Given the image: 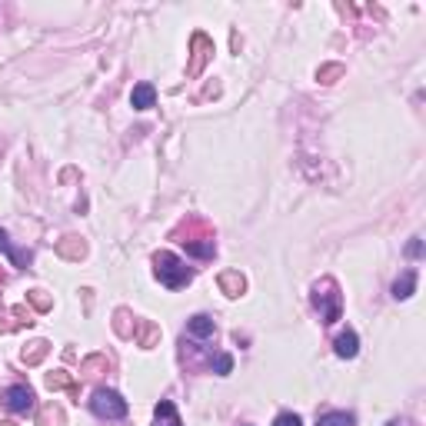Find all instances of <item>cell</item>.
Wrapping results in <instances>:
<instances>
[{
	"label": "cell",
	"instance_id": "1",
	"mask_svg": "<svg viewBox=\"0 0 426 426\" xmlns=\"http://www.w3.org/2000/svg\"><path fill=\"white\" fill-rule=\"evenodd\" d=\"M174 240H180L190 257H197V260H213V253H217V233L203 217H187L174 230Z\"/></svg>",
	"mask_w": 426,
	"mask_h": 426
},
{
	"label": "cell",
	"instance_id": "2",
	"mask_svg": "<svg viewBox=\"0 0 426 426\" xmlns=\"http://www.w3.org/2000/svg\"><path fill=\"white\" fill-rule=\"evenodd\" d=\"M310 300H314L316 314H320V323H337L340 314H343V293H340V283L337 280H330L323 276L320 283H314V293H310Z\"/></svg>",
	"mask_w": 426,
	"mask_h": 426
},
{
	"label": "cell",
	"instance_id": "3",
	"mask_svg": "<svg viewBox=\"0 0 426 426\" xmlns=\"http://www.w3.org/2000/svg\"><path fill=\"white\" fill-rule=\"evenodd\" d=\"M153 273H157V280H160L167 290H180V287H187L190 280H193V270H190V266L170 250L153 253Z\"/></svg>",
	"mask_w": 426,
	"mask_h": 426
},
{
	"label": "cell",
	"instance_id": "4",
	"mask_svg": "<svg viewBox=\"0 0 426 426\" xmlns=\"http://www.w3.org/2000/svg\"><path fill=\"white\" fill-rule=\"evenodd\" d=\"M90 410L93 416H101V420H124L127 416V400L117 393V389H93V396H90Z\"/></svg>",
	"mask_w": 426,
	"mask_h": 426
},
{
	"label": "cell",
	"instance_id": "5",
	"mask_svg": "<svg viewBox=\"0 0 426 426\" xmlns=\"http://www.w3.org/2000/svg\"><path fill=\"white\" fill-rule=\"evenodd\" d=\"M0 403H4L11 413L27 416V413H34V406H37V396H34V389L27 387V383H13V387H7L4 393H0Z\"/></svg>",
	"mask_w": 426,
	"mask_h": 426
},
{
	"label": "cell",
	"instance_id": "6",
	"mask_svg": "<svg viewBox=\"0 0 426 426\" xmlns=\"http://www.w3.org/2000/svg\"><path fill=\"white\" fill-rule=\"evenodd\" d=\"M190 53H193V57H190V63H187V74L200 77L207 60H210V53H213V40L207 37V34H193V37H190Z\"/></svg>",
	"mask_w": 426,
	"mask_h": 426
},
{
	"label": "cell",
	"instance_id": "7",
	"mask_svg": "<svg viewBox=\"0 0 426 426\" xmlns=\"http://www.w3.org/2000/svg\"><path fill=\"white\" fill-rule=\"evenodd\" d=\"M134 340H137V347L150 350V347H157V340H160V326L153 323V320H137L134 316Z\"/></svg>",
	"mask_w": 426,
	"mask_h": 426
},
{
	"label": "cell",
	"instance_id": "8",
	"mask_svg": "<svg viewBox=\"0 0 426 426\" xmlns=\"http://www.w3.org/2000/svg\"><path fill=\"white\" fill-rule=\"evenodd\" d=\"M47 389H67V393L77 400V396H80V380H77L74 373H67V370H53V373H47Z\"/></svg>",
	"mask_w": 426,
	"mask_h": 426
},
{
	"label": "cell",
	"instance_id": "9",
	"mask_svg": "<svg viewBox=\"0 0 426 426\" xmlns=\"http://www.w3.org/2000/svg\"><path fill=\"white\" fill-rule=\"evenodd\" d=\"M187 337L193 340H213L217 337V323H213V316L207 314H197L187 320Z\"/></svg>",
	"mask_w": 426,
	"mask_h": 426
},
{
	"label": "cell",
	"instance_id": "10",
	"mask_svg": "<svg viewBox=\"0 0 426 426\" xmlns=\"http://www.w3.org/2000/svg\"><path fill=\"white\" fill-rule=\"evenodd\" d=\"M333 353H337L340 360H353V356L360 353V337H356L353 330H343V333L333 340Z\"/></svg>",
	"mask_w": 426,
	"mask_h": 426
},
{
	"label": "cell",
	"instance_id": "11",
	"mask_svg": "<svg viewBox=\"0 0 426 426\" xmlns=\"http://www.w3.org/2000/svg\"><path fill=\"white\" fill-rule=\"evenodd\" d=\"M0 250L7 253V257L13 260V266H20V270H27L30 260H34V253H30V250H17V247H13L11 237H7V230H0Z\"/></svg>",
	"mask_w": 426,
	"mask_h": 426
},
{
	"label": "cell",
	"instance_id": "12",
	"mask_svg": "<svg viewBox=\"0 0 426 426\" xmlns=\"http://www.w3.org/2000/svg\"><path fill=\"white\" fill-rule=\"evenodd\" d=\"M220 290H224L226 297H243V290H247V280H243V273L240 270H226V273H220Z\"/></svg>",
	"mask_w": 426,
	"mask_h": 426
},
{
	"label": "cell",
	"instance_id": "13",
	"mask_svg": "<svg viewBox=\"0 0 426 426\" xmlns=\"http://www.w3.org/2000/svg\"><path fill=\"white\" fill-rule=\"evenodd\" d=\"M153 426H183L180 423V413H176L174 400H160L157 410H153Z\"/></svg>",
	"mask_w": 426,
	"mask_h": 426
},
{
	"label": "cell",
	"instance_id": "14",
	"mask_svg": "<svg viewBox=\"0 0 426 426\" xmlns=\"http://www.w3.org/2000/svg\"><path fill=\"white\" fill-rule=\"evenodd\" d=\"M130 103H134V110H150L153 103H157V90H153V84H137L134 93H130Z\"/></svg>",
	"mask_w": 426,
	"mask_h": 426
},
{
	"label": "cell",
	"instance_id": "15",
	"mask_svg": "<svg viewBox=\"0 0 426 426\" xmlns=\"http://www.w3.org/2000/svg\"><path fill=\"white\" fill-rule=\"evenodd\" d=\"M57 253H60L63 260H80V257L87 253V243L80 237H63L60 243H57Z\"/></svg>",
	"mask_w": 426,
	"mask_h": 426
},
{
	"label": "cell",
	"instance_id": "16",
	"mask_svg": "<svg viewBox=\"0 0 426 426\" xmlns=\"http://www.w3.org/2000/svg\"><path fill=\"white\" fill-rule=\"evenodd\" d=\"M47 353H51V343H47V340H34V343H27V347H24L20 360H24L27 366H37Z\"/></svg>",
	"mask_w": 426,
	"mask_h": 426
},
{
	"label": "cell",
	"instance_id": "17",
	"mask_svg": "<svg viewBox=\"0 0 426 426\" xmlns=\"http://www.w3.org/2000/svg\"><path fill=\"white\" fill-rule=\"evenodd\" d=\"M416 290V270H406L403 276H396V283H393V297L396 300H410Z\"/></svg>",
	"mask_w": 426,
	"mask_h": 426
},
{
	"label": "cell",
	"instance_id": "18",
	"mask_svg": "<svg viewBox=\"0 0 426 426\" xmlns=\"http://www.w3.org/2000/svg\"><path fill=\"white\" fill-rule=\"evenodd\" d=\"M110 370V360L103 356V353H93V356H87L84 363H80V373L84 376H101V373H107Z\"/></svg>",
	"mask_w": 426,
	"mask_h": 426
},
{
	"label": "cell",
	"instance_id": "19",
	"mask_svg": "<svg viewBox=\"0 0 426 426\" xmlns=\"http://www.w3.org/2000/svg\"><path fill=\"white\" fill-rule=\"evenodd\" d=\"M37 426H63V410L57 403H47L37 410Z\"/></svg>",
	"mask_w": 426,
	"mask_h": 426
},
{
	"label": "cell",
	"instance_id": "20",
	"mask_svg": "<svg viewBox=\"0 0 426 426\" xmlns=\"http://www.w3.org/2000/svg\"><path fill=\"white\" fill-rule=\"evenodd\" d=\"M316 426H356V416L347 413V410H333V413H323L316 420Z\"/></svg>",
	"mask_w": 426,
	"mask_h": 426
},
{
	"label": "cell",
	"instance_id": "21",
	"mask_svg": "<svg viewBox=\"0 0 426 426\" xmlns=\"http://www.w3.org/2000/svg\"><path fill=\"white\" fill-rule=\"evenodd\" d=\"M27 300H30V306H34L37 314H51V310H53V297L47 293V290H30V293H27Z\"/></svg>",
	"mask_w": 426,
	"mask_h": 426
},
{
	"label": "cell",
	"instance_id": "22",
	"mask_svg": "<svg viewBox=\"0 0 426 426\" xmlns=\"http://www.w3.org/2000/svg\"><path fill=\"white\" fill-rule=\"evenodd\" d=\"M11 316H13V323H17V326H30V323H34V310H27L24 303H20V306H13Z\"/></svg>",
	"mask_w": 426,
	"mask_h": 426
},
{
	"label": "cell",
	"instance_id": "23",
	"mask_svg": "<svg viewBox=\"0 0 426 426\" xmlns=\"http://www.w3.org/2000/svg\"><path fill=\"white\" fill-rule=\"evenodd\" d=\"M210 366H217V373L220 376H226L230 370H233V356H226V353H220L217 360H210Z\"/></svg>",
	"mask_w": 426,
	"mask_h": 426
},
{
	"label": "cell",
	"instance_id": "24",
	"mask_svg": "<svg viewBox=\"0 0 426 426\" xmlns=\"http://www.w3.org/2000/svg\"><path fill=\"white\" fill-rule=\"evenodd\" d=\"M273 426H303V420L297 413H280L273 420Z\"/></svg>",
	"mask_w": 426,
	"mask_h": 426
},
{
	"label": "cell",
	"instance_id": "25",
	"mask_svg": "<svg viewBox=\"0 0 426 426\" xmlns=\"http://www.w3.org/2000/svg\"><path fill=\"white\" fill-rule=\"evenodd\" d=\"M11 330H17V323L11 320V310L0 306V333H11Z\"/></svg>",
	"mask_w": 426,
	"mask_h": 426
},
{
	"label": "cell",
	"instance_id": "26",
	"mask_svg": "<svg viewBox=\"0 0 426 426\" xmlns=\"http://www.w3.org/2000/svg\"><path fill=\"white\" fill-rule=\"evenodd\" d=\"M340 74H343L340 67H323V70H320V74H316V77H320L323 84H333V77H340Z\"/></svg>",
	"mask_w": 426,
	"mask_h": 426
},
{
	"label": "cell",
	"instance_id": "27",
	"mask_svg": "<svg viewBox=\"0 0 426 426\" xmlns=\"http://www.w3.org/2000/svg\"><path fill=\"white\" fill-rule=\"evenodd\" d=\"M406 253H410V257H423V240L413 237L410 243H406Z\"/></svg>",
	"mask_w": 426,
	"mask_h": 426
},
{
	"label": "cell",
	"instance_id": "28",
	"mask_svg": "<svg viewBox=\"0 0 426 426\" xmlns=\"http://www.w3.org/2000/svg\"><path fill=\"white\" fill-rule=\"evenodd\" d=\"M0 426H17V423H11V420H0Z\"/></svg>",
	"mask_w": 426,
	"mask_h": 426
},
{
	"label": "cell",
	"instance_id": "29",
	"mask_svg": "<svg viewBox=\"0 0 426 426\" xmlns=\"http://www.w3.org/2000/svg\"><path fill=\"white\" fill-rule=\"evenodd\" d=\"M4 280H7V276H4V270H0V287H4Z\"/></svg>",
	"mask_w": 426,
	"mask_h": 426
}]
</instances>
